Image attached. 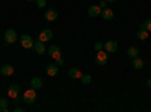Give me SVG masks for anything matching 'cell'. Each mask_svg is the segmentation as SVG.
<instances>
[{
  "label": "cell",
  "instance_id": "cell-1",
  "mask_svg": "<svg viewBox=\"0 0 151 112\" xmlns=\"http://www.w3.org/2000/svg\"><path fill=\"white\" fill-rule=\"evenodd\" d=\"M23 102L27 103V105H32L36 102V90L30 88V90H26L23 94Z\"/></svg>",
  "mask_w": 151,
  "mask_h": 112
},
{
  "label": "cell",
  "instance_id": "cell-2",
  "mask_svg": "<svg viewBox=\"0 0 151 112\" xmlns=\"http://www.w3.org/2000/svg\"><path fill=\"white\" fill-rule=\"evenodd\" d=\"M107 61H109V58H107V52L106 50L97 52V55H95V64L97 65H106Z\"/></svg>",
  "mask_w": 151,
  "mask_h": 112
},
{
  "label": "cell",
  "instance_id": "cell-3",
  "mask_svg": "<svg viewBox=\"0 0 151 112\" xmlns=\"http://www.w3.org/2000/svg\"><path fill=\"white\" fill-rule=\"evenodd\" d=\"M17 32L15 29H6L5 30V43L6 44H12V43H15L17 41Z\"/></svg>",
  "mask_w": 151,
  "mask_h": 112
},
{
  "label": "cell",
  "instance_id": "cell-4",
  "mask_svg": "<svg viewBox=\"0 0 151 112\" xmlns=\"http://www.w3.org/2000/svg\"><path fill=\"white\" fill-rule=\"evenodd\" d=\"M52 38H53V32H52V29H42V30L40 32V36H38V40L42 41V43L52 41Z\"/></svg>",
  "mask_w": 151,
  "mask_h": 112
},
{
  "label": "cell",
  "instance_id": "cell-5",
  "mask_svg": "<svg viewBox=\"0 0 151 112\" xmlns=\"http://www.w3.org/2000/svg\"><path fill=\"white\" fill-rule=\"evenodd\" d=\"M20 43H21V46H23L24 48H32V47H33V40H32V36L27 35V33L21 35Z\"/></svg>",
  "mask_w": 151,
  "mask_h": 112
},
{
  "label": "cell",
  "instance_id": "cell-6",
  "mask_svg": "<svg viewBox=\"0 0 151 112\" xmlns=\"http://www.w3.org/2000/svg\"><path fill=\"white\" fill-rule=\"evenodd\" d=\"M33 50H35V53H38V55H44L45 53V46H44V43L42 41H40V40H33Z\"/></svg>",
  "mask_w": 151,
  "mask_h": 112
},
{
  "label": "cell",
  "instance_id": "cell-7",
  "mask_svg": "<svg viewBox=\"0 0 151 112\" xmlns=\"http://www.w3.org/2000/svg\"><path fill=\"white\" fill-rule=\"evenodd\" d=\"M48 56L52 58L53 61H55V59H58V58H60V56H62L60 48H59L58 46H52V47L48 48Z\"/></svg>",
  "mask_w": 151,
  "mask_h": 112
},
{
  "label": "cell",
  "instance_id": "cell-8",
  "mask_svg": "<svg viewBox=\"0 0 151 112\" xmlns=\"http://www.w3.org/2000/svg\"><path fill=\"white\" fill-rule=\"evenodd\" d=\"M18 92H20V86H18L17 83H12V85H9V88H8V95H9L11 98H15V97H18Z\"/></svg>",
  "mask_w": 151,
  "mask_h": 112
},
{
  "label": "cell",
  "instance_id": "cell-9",
  "mask_svg": "<svg viewBox=\"0 0 151 112\" xmlns=\"http://www.w3.org/2000/svg\"><path fill=\"white\" fill-rule=\"evenodd\" d=\"M0 73H2L3 76H12V74L15 73V70H14V67H12V65H9V64H5V65H2V67H0Z\"/></svg>",
  "mask_w": 151,
  "mask_h": 112
},
{
  "label": "cell",
  "instance_id": "cell-10",
  "mask_svg": "<svg viewBox=\"0 0 151 112\" xmlns=\"http://www.w3.org/2000/svg\"><path fill=\"white\" fill-rule=\"evenodd\" d=\"M116 48H118V43H116V41H107V43L104 44V50H106L107 53H115Z\"/></svg>",
  "mask_w": 151,
  "mask_h": 112
},
{
  "label": "cell",
  "instance_id": "cell-11",
  "mask_svg": "<svg viewBox=\"0 0 151 112\" xmlns=\"http://www.w3.org/2000/svg\"><path fill=\"white\" fill-rule=\"evenodd\" d=\"M45 20L47 21H56L58 20V11L56 9H47L45 11Z\"/></svg>",
  "mask_w": 151,
  "mask_h": 112
},
{
  "label": "cell",
  "instance_id": "cell-12",
  "mask_svg": "<svg viewBox=\"0 0 151 112\" xmlns=\"http://www.w3.org/2000/svg\"><path fill=\"white\" fill-rule=\"evenodd\" d=\"M88 14H89V17H98L100 14H101V8H100L98 5H92V6H89V9H88Z\"/></svg>",
  "mask_w": 151,
  "mask_h": 112
},
{
  "label": "cell",
  "instance_id": "cell-13",
  "mask_svg": "<svg viewBox=\"0 0 151 112\" xmlns=\"http://www.w3.org/2000/svg\"><path fill=\"white\" fill-rule=\"evenodd\" d=\"M100 15H101L106 21H110L113 18V11L109 9V8H104V9H101V14H100Z\"/></svg>",
  "mask_w": 151,
  "mask_h": 112
},
{
  "label": "cell",
  "instance_id": "cell-14",
  "mask_svg": "<svg viewBox=\"0 0 151 112\" xmlns=\"http://www.w3.org/2000/svg\"><path fill=\"white\" fill-rule=\"evenodd\" d=\"M136 38L141 40V41L147 40V38H148V30H147L145 27H139V30L136 32Z\"/></svg>",
  "mask_w": 151,
  "mask_h": 112
},
{
  "label": "cell",
  "instance_id": "cell-15",
  "mask_svg": "<svg viewBox=\"0 0 151 112\" xmlns=\"http://www.w3.org/2000/svg\"><path fill=\"white\" fill-rule=\"evenodd\" d=\"M41 86H42V80H41L40 77H32V79H30V88L40 90Z\"/></svg>",
  "mask_w": 151,
  "mask_h": 112
},
{
  "label": "cell",
  "instance_id": "cell-16",
  "mask_svg": "<svg viewBox=\"0 0 151 112\" xmlns=\"http://www.w3.org/2000/svg\"><path fill=\"white\" fill-rule=\"evenodd\" d=\"M58 71H59V67L56 64H52V65L47 67V74H48L50 77H55L56 74H58Z\"/></svg>",
  "mask_w": 151,
  "mask_h": 112
},
{
  "label": "cell",
  "instance_id": "cell-17",
  "mask_svg": "<svg viewBox=\"0 0 151 112\" xmlns=\"http://www.w3.org/2000/svg\"><path fill=\"white\" fill-rule=\"evenodd\" d=\"M133 68L134 70H142L144 68V61L139 58V56H137V58H133Z\"/></svg>",
  "mask_w": 151,
  "mask_h": 112
},
{
  "label": "cell",
  "instance_id": "cell-18",
  "mask_svg": "<svg viewBox=\"0 0 151 112\" xmlns=\"http://www.w3.org/2000/svg\"><path fill=\"white\" fill-rule=\"evenodd\" d=\"M68 76H70L71 79H80V77H82V71H80L79 68H71V70L68 71Z\"/></svg>",
  "mask_w": 151,
  "mask_h": 112
},
{
  "label": "cell",
  "instance_id": "cell-19",
  "mask_svg": "<svg viewBox=\"0 0 151 112\" xmlns=\"http://www.w3.org/2000/svg\"><path fill=\"white\" fill-rule=\"evenodd\" d=\"M127 55L133 59V58H137L139 56V50H137V47H134V46H132L129 50H127Z\"/></svg>",
  "mask_w": 151,
  "mask_h": 112
},
{
  "label": "cell",
  "instance_id": "cell-20",
  "mask_svg": "<svg viewBox=\"0 0 151 112\" xmlns=\"http://www.w3.org/2000/svg\"><path fill=\"white\" fill-rule=\"evenodd\" d=\"M6 111H8V100L0 98V112H6Z\"/></svg>",
  "mask_w": 151,
  "mask_h": 112
},
{
  "label": "cell",
  "instance_id": "cell-21",
  "mask_svg": "<svg viewBox=\"0 0 151 112\" xmlns=\"http://www.w3.org/2000/svg\"><path fill=\"white\" fill-rule=\"evenodd\" d=\"M80 80H82V83H85V85H88V83H91V80H92V77L89 76V74H82V77H80Z\"/></svg>",
  "mask_w": 151,
  "mask_h": 112
},
{
  "label": "cell",
  "instance_id": "cell-22",
  "mask_svg": "<svg viewBox=\"0 0 151 112\" xmlns=\"http://www.w3.org/2000/svg\"><path fill=\"white\" fill-rule=\"evenodd\" d=\"M94 48H95V52H100V50H103V48H104V44L98 41V43L94 44Z\"/></svg>",
  "mask_w": 151,
  "mask_h": 112
},
{
  "label": "cell",
  "instance_id": "cell-23",
  "mask_svg": "<svg viewBox=\"0 0 151 112\" xmlns=\"http://www.w3.org/2000/svg\"><path fill=\"white\" fill-rule=\"evenodd\" d=\"M45 5H47V2H45V0H36V6L40 8V9L45 8Z\"/></svg>",
  "mask_w": 151,
  "mask_h": 112
},
{
  "label": "cell",
  "instance_id": "cell-24",
  "mask_svg": "<svg viewBox=\"0 0 151 112\" xmlns=\"http://www.w3.org/2000/svg\"><path fill=\"white\" fill-rule=\"evenodd\" d=\"M64 62H65V61H64V58H62V56L58 58V59H55V64H56L58 67H59V65H64Z\"/></svg>",
  "mask_w": 151,
  "mask_h": 112
},
{
  "label": "cell",
  "instance_id": "cell-25",
  "mask_svg": "<svg viewBox=\"0 0 151 112\" xmlns=\"http://www.w3.org/2000/svg\"><path fill=\"white\" fill-rule=\"evenodd\" d=\"M144 24H145V29H147L148 32H151V18H148Z\"/></svg>",
  "mask_w": 151,
  "mask_h": 112
},
{
  "label": "cell",
  "instance_id": "cell-26",
  "mask_svg": "<svg viewBox=\"0 0 151 112\" xmlns=\"http://www.w3.org/2000/svg\"><path fill=\"white\" fill-rule=\"evenodd\" d=\"M100 8H101V9H104V8H107V2H106V0H101V2H100V5H98Z\"/></svg>",
  "mask_w": 151,
  "mask_h": 112
},
{
  "label": "cell",
  "instance_id": "cell-27",
  "mask_svg": "<svg viewBox=\"0 0 151 112\" xmlns=\"http://www.w3.org/2000/svg\"><path fill=\"white\" fill-rule=\"evenodd\" d=\"M23 111H24V109H23V108H20V106H17V108L14 109V112H23Z\"/></svg>",
  "mask_w": 151,
  "mask_h": 112
},
{
  "label": "cell",
  "instance_id": "cell-28",
  "mask_svg": "<svg viewBox=\"0 0 151 112\" xmlns=\"http://www.w3.org/2000/svg\"><path fill=\"white\" fill-rule=\"evenodd\" d=\"M147 85H148V86H150V88H151V77H150V79L147 80Z\"/></svg>",
  "mask_w": 151,
  "mask_h": 112
},
{
  "label": "cell",
  "instance_id": "cell-29",
  "mask_svg": "<svg viewBox=\"0 0 151 112\" xmlns=\"http://www.w3.org/2000/svg\"><path fill=\"white\" fill-rule=\"evenodd\" d=\"M107 3H112V2H116V0H106Z\"/></svg>",
  "mask_w": 151,
  "mask_h": 112
},
{
  "label": "cell",
  "instance_id": "cell-30",
  "mask_svg": "<svg viewBox=\"0 0 151 112\" xmlns=\"http://www.w3.org/2000/svg\"><path fill=\"white\" fill-rule=\"evenodd\" d=\"M27 2H36V0H27Z\"/></svg>",
  "mask_w": 151,
  "mask_h": 112
}]
</instances>
